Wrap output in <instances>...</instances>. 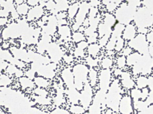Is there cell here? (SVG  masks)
Listing matches in <instances>:
<instances>
[{
    "instance_id": "cell-5",
    "label": "cell",
    "mask_w": 153,
    "mask_h": 114,
    "mask_svg": "<svg viewBox=\"0 0 153 114\" xmlns=\"http://www.w3.org/2000/svg\"><path fill=\"white\" fill-rule=\"evenodd\" d=\"M111 72L109 70H104L101 71L99 76V86L101 90L105 92L108 90L111 80Z\"/></svg>"
},
{
    "instance_id": "cell-6",
    "label": "cell",
    "mask_w": 153,
    "mask_h": 114,
    "mask_svg": "<svg viewBox=\"0 0 153 114\" xmlns=\"http://www.w3.org/2000/svg\"><path fill=\"white\" fill-rule=\"evenodd\" d=\"M119 110L122 114H131L133 112L132 101L130 97L124 96L120 100Z\"/></svg>"
},
{
    "instance_id": "cell-8",
    "label": "cell",
    "mask_w": 153,
    "mask_h": 114,
    "mask_svg": "<svg viewBox=\"0 0 153 114\" xmlns=\"http://www.w3.org/2000/svg\"><path fill=\"white\" fill-rule=\"evenodd\" d=\"M67 93L70 102L73 104L78 103L80 100V94L76 89L75 86L68 88Z\"/></svg>"
},
{
    "instance_id": "cell-14",
    "label": "cell",
    "mask_w": 153,
    "mask_h": 114,
    "mask_svg": "<svg viewBox=\"0 0 153 114\" xmlns=\"http://www.w3.org/2000/svg\"><path fill=\"white\" fill-rule=\"evenodd\" d=\"M89 77L91 80V85L92 87L95 86L97 79V73L94 70H91L89 72Z\"/></svg>"
},
{
    "instance_id": "cell-4",
    "label": "cell",
    "mask_w": 153,
    "mask_h": 114,
    "mask_svg": "<svg viewBox=\"0 0 153 114\" xmlns=\"http://www.w3.org/2000/svg\"><path fill=\"white\" fill-rule=\"evenodd\" d=\"M92 97V91L91 84L88 82L85 84L84 89L80 94V100L81 104L85 108H88L91 104Z\"/></svg>"
},
{
    "instance_id": "cell-9",
    "label": "cell",
    "mask_w": 153,
    "mask_h": 114,
    "mask_svg": "<svg viewBox=\"0 0 153 114\" xmlns=\"http://www.w3.org/2000/svg\"><path fill=\"white\" fill-rule=\"evenodd\" d=\"M62 77L68 88L74 86L73 74L70 69L64 70L62 72Z\"/></svg>"
},
{
    "instance_id": "cell-7",
    "label": "cell",
    "mask_w": 153,
    "mask_h": 114,
    "mask_svg": "<svg viewBox=\"0 0 153 114\" xmlns=\"http://www.w3.org/2000/svg\"><path fill=\"white\" fill-rule=\"evenodd\" d=\"M55 68V66L53 65L43 67L41 69L38 70V73H39V75H40L45 77L47 79H52L56 75L54 71Z\"/></svg>"
},
{
    "instance_id": "cell-2",
    "label": "cell",
    "mask_w": 153,
    "mask_h": 114,
    "mask_svg": "<svg viewBox=\"0 0 153 114\" xmlns=\"http://www.w3.org/2000/svg\"><path fill=\"white\" fill-rule=\"evenodd\" d=\"M88 70L84 65H78L75 66L73 70L74 84L78 90H81L83 88V84L87 82Z\"/></svg>"
},
{
    "instance_id": "cell-13",
    "label": "cell",
    "mask_w": 153,
    "mask_h": 114,
    "mask_svg": "<svg viewBox=\"0 0 153 114\" xmlns=\"http://www.w3.org/2000/svg\"><path fill=\"white\" fill-rule=\"evenodd\" d=\"M137 84L139 88H144L148 85V80L145 76H141L137 80Z\"/></svg>"
},
{
    "instance_id": "cell-27",
    "label": "cell",
    "mask_w": 153,
    "mask_h": 114,
    "mask_svg": "<svg viewBox=\"0 0 153 114\" xmlns=\"http://www.w3.org/2000/svg\"><path fill=\"white\" fill-rule=\"evenodd\" d=\"M121 73H122V72H121V70H120L118 69L115 70L114 74L115 75L118 76L119 75H121Z\"/></svg>"
},
{
    "instance_id": "cell-20",
    "label": "cell",
    "mask_w": 153,
    "mask_h": 114,
    "mask_svg": "<svg viewBox=\"0 0 153 114\" xmlns=\"http://www.w3.org/2000/svg\"><path fill=\"white\" fill-rule=\"evenodd\" d=\"M145 102L148 106H150L151 104H153V90L150 91L148 95L146 100Z\"/></svg>"
},
{
    "instance_id": "cell-18",
    "label": "cell",
    "mask_w": 153,
    "mask_h": 114,
    "mask_svg": "<svg viewBox=\"0 0 153 114\" xmlns=\"http://www.w3.org/2000/svg\"><path fill=\"white\" fill-rule=\"evenodd\" d=\"M21 80L22 87L24 88L32 87L34 86V83L30 79L23 78Z\"/></svg>"
},
{
    "instance_id": "cell-12",
    "label": "cell",
    "mask_w": 153,
    "mask_h": 114,
    "mask_svg": "<svg viewBox=\"0 0 153 114\" xmlns=\"http://www.w3.org/2000/svg\"><path fill=\"white\" fill-rule=\"evenodd\" d=\"M35 82L40 87H46L49 86V82L43 77H38L35 79Z\"/></svg>"
},
{
    "instance_id": "cell-17",
    "label": "cell",
    "mask_w": 153,
    "mask_h": 114,
    "mask_svg": "<svg viewBox=\"0 0 153 114\" xmlns=\"http://www.w3.org/2000/svg\"><path fill=\"white\" fill-rule=\"evenodd\" d=\"M141 92L138 89L132 90L131 91V96L133 98L134 102H136L138 101L139 99L141 98Z\"/></svg>"
},
{
    "instance_id": "cell-16",
    "label": "cell",
    "mask_w": 153,
    "mask_h": 114,
    "mask_svg": "<svg viewBox=\"0 0 153 114\" xmlns=\"http://www.w3.org/2000/svg\"><path fill=\"white\" fill-rule=\"evenodd\" d=\"M70 111L73 114H83L85 112V110L81 106L73 105L70 108Z\"/></svg>"
},
{
    "instance_id": "cell-19",
    "label": "cell",
    "mask_w": 153,
    "mask_h": 114,
    "mask_svg": "<svg viewBox=\"0 0 153 114\" xmlns=\"http://www.w3.org/2000/svg\"><path fill=\"white\" fill-rule=\"evenodd\" d=\"M51 114H70V112L67 110L60 108H57L54 110Z\"/></svg>"
},
{
    "instance_id": "cell-15",
    "label": "cell",
    "mask_w": 153,
    "mask_h": 114,
    "mask_svg": "<svg viewBox=\"0 0 153 114\" xmlns=\"http://www.w3.org/2000/svg\"><path fill=\"white\" fill-rule=\"evenodd\" d=\"M35 100L38 103L42 105H49L51 103L50 99L47 98L46 96H36L35 98Z\"/></svg>"
},
{
    "instance_id": "cell-3",
    "label": "cell",
    "mask_w": 153,
    "mask_h": 114,
    "mask_svg": "<svg viewBox=\"0 0 153 114\" xmlns=\"http://www.w3.org/2000/svg\"><path fill=\"white\" fill-rule=\"evenodd\" d=\"M106 93L101 90L98 91L93 104L89 108V114H101V107L106 104Z\"/></svg>"
},
{
    "instance_id": "cell-10",
    "label": "cell",
    "mask_w": 153,
    "mask_h": 114,
    "mask_svg": "<svg viewBox=\"0 0 153 114\" xmlns=\"http://www.w3.org/2000/svg\"><path fill=\"white\" fill-rule=\"evenodd\" d=\"M122 83L124 87L126 88L131 89L134 87L135 83L131 79L130 75L128 72H123L121 73Z\"/></svg>"
},
{
    "instance_id": "cell-23",
    "label": "cell",
    "mask_w": 153,
    "mask_h": 114,
    "mask_svg": "<svg viewBox=\"0 0 153 114\" xmlns=\"http://www.w3.org/2000/svg\"><path fill=\"white\" fill-rule=\"evenodd\" d=\"M35 92L39 95V96H46L48 95V92L45 90L43 89L37 88L35 90Z\"/></svg>"
},
{
    "instance_id": "cell-22",
    "label": "cell",
    "mask_w": 153,
    "mask_h": 114,
    "mask_svg": "<svg viewBox=\"0 0 153 114\" xmlns=\"http://www.w3.org/2000/svg\"><path fill=\"white\" fill-rule=\"evenodd\" d=\"M28 114H46L45 112L38 109L33 108L30 109L28 111Z\"/></svg>"
},
{
    "instance_id": "cell-25",
    "label": "cell",
    "mask_w": 153,
    "mask_h": 114,
    "mask_svg": "<svg viewBox=\"0 0 153 114\" xmlns=\"http://www.w3.org/2000/svg\"><path fill=\"white\" fill-rule=\"evenodd\" d=\"M112 65V62L109 60H105L103 62V67L104 68L107 69L108 68L110 67Z\"/></svg>"
},
{
    "instance_id": "cell-26",
    "label": "cell",
    "mask_w": 153,
    "mask_h": 114,
    "mask_svg": "<svg viewBox=\"0 0 153 114\" xmlns=\"http://www.w3.org/2000/svg\"><path fill=\"white\" fill-rule=\"evenodd\" d=\"M118 64L120 67H124L125 64V60L123 58H121L119 59L118 62Z\"/></svg>"
},
{
    "instance_id": "cell-1",
    "label": "cell",
    "mask_w": 153,
    "mask_h": 114,
    "mask_svg": "<svg viewBox=\"0 0 153 114\" xmlns=\"http://www.w3.org/2000/svg\"><path fill=\"white\" fill-rule=\"evenodd\" d=\"M120 91L118 80H115L108 88V93L106 96V104L115 111L119 110L121 97Z\"/></svg>"
},
{
    "instance_id": "cell-24",
    "label": "cell",
    "mask_w": 153,
    "mask_h": 114,
    "mask_svg": "<svg viewBox=\"0 0 153 114\" xmlns=\"http://www.w3.org/2000/svg\"><path fill=\"white\" fill-rule=\"evenodd\" d=\"M149 90L146 87L143 88L142 92L141 93V98L143 100H145L146 99L149 95Z\"/></svg>"
},
{
    "instance_id": "cell-11",
    "label": "cell",
    "mask_w": 153,
    "mask_h": 114,
    "mask_svg": "<svg viewBox=\"0 0 153 114\" xmlns=\"http://www.w3.org/2000/svg\"><path fill=\"white\" fill-rule=\"evenodd\" d=\"M54 103L57 106H59L62 105L65 102L63 97V89L62 88H58L57 90V95L54 98Z\"/></svg>"
},
{
    "instance_id": "cell-21",
    "label": "cell",
    "mask_w": 153,
    "mask_h": 114,
    "mask_svg": "<svg viewBox=\"0 0 153 114\" xmlns=\"http://www.w3.org/2000/svg\"><path fill=\"white\" fill-rule=\"evenodd\" d=\"M138 114H153V105H151L143 110L140 111Z\"/></svg>"
}]
</instances>
